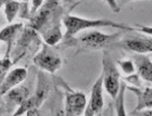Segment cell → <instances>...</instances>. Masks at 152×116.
I'll use <instances>...</instances> for the list:
<instances>
[{"instance_id": "cell-1", "label": "cell", "mask_w": 152, "mask_h": 116, "mask_svg": "<svg viewBox=\"0 0 152 116\" xmlns=\"http://www.w3.org/2000/svg\"><path fill=\"white\" fill-rule=\"evenodd\" d=\"M63 25L65 26V34L63 36V45L66 47V45L70 42L73 38H75V35H77L79 31H85L89 29H94L97 27H104V26H111L115 28L122 29V31H138L139 26H129L122 23H116L111 20H90L80 18V16L72 15V14H65L62 18Z\"/></svg>"}, {"instance_id": "cell-2", "label": "cell", "mask_w": 152, "mask_h": 116, "mask_svg": "<svg viewBox=\"0 0 152 116\" xmlns=\"http://www.w3.org/2000/svg\"><path fill=\"white\" fill-rule=\"evenodd\" d=\"M123 35L121 33H113V34H104L96 29L85 31L80 36L73 38L66 45V47L76 46L78 48L77 51L82 50H99V49H107L113 45H116L120 41Z\"/></svg>"}, {"instance_id": "cell-3", "label": "cell", "mask_w": 152, "mask_h": 116, "mask_svg": "<svg viewBox=\"0 0 152 116\" xmlns=\"http://www.w3.org/2000/svg\"><path fill=\"white\" fill-rule=\"evenodd\" d=\"M51 88H52V82L48 77L47 74L41 72V71L38 72L37 85H36L34 93L27 100L24 101L20 107H18V109L12 114V116H22L29 111H37L48 98Z\"/></svg>"}, {"instance_id": "cell-4", "label": "cell", "mask_w": 152, "mask_h": 116, "mask_svg": "<svg viewBox=\"0 0 152 116\" xmlns=\"http://www.w3.org/2000/svg\"><path fill=\"white\" fill-rule=\"evenodd\" d=\"M102 85L103 89L109 93L112 99H115L120 91L121 75L116 64L114 63L111 54L108 50H104L102 57Z\"/></svg>"}, {"instance_id": "cell-5", "label": "cell", "mask_w": 152, "mask_h": 116, "mask_svg": "<svg viewBox=\"0 0 152 116\" xmlns=\"http://www.w3.org/2000/svg\"><path fill=\"white\" fill-rule=\"evenodd\" d=\"M33 62L41 72L54 74L62 66V59L56 51L46 44L42 45L41 50L36 54Z\"/></svg>"}, {"instance_id": "cell-6", "label": "cell", "mask_w": 152, "mask_h": 116, "mask_svg": "<svg viewBox=\"0 0 152 116\" xmlns=\"http://www.w3.org/2000/svg\"><path fill=\"white\" fill-rule=\"evenodd\" d=\"M65 89V113L64 116H82L87 107V99L84 92L75 91L63 82Z\"/></svg>"}, {"instance_id": "cell-7", "label": "cell", "mask_w": 152, "mask_h": 116, "mask_svg": "<svg viewBox=\"0 0 152 116\" xmlns=\"http://www.w3.org/2000/svg\"><path fill=\"white\" fill-rule=\"evenodd\" d=\"M115 46L123 50L136 52V54H147L150 53L152 50V38L151 36L122 37Z\"/></svg>"}, {"instance_id": "cell-8", "label": "cell", "mask_w": 152, "mask_h": 116, "mask_svg": "<svg viewBox=\"0 0 152 116\" xmlns=\"http://www.w3.org/2000/svg\"><path fill=\"white\" fill-rule=\"evenodd\" d=\"M26 78L27 69L25 67H14L9 69L0 85V96H6L7 92H9L16 86H20V84H22Z\"/></svg>"}, {"instance_id": "cell-9", "label": "cell", "mask_w": 152, "mask_h": 116, "mask_svg": "<svg viewBox=\"0 0 152 116\" xmlns=\"http://www.w3.org/2000/svg\"><path fill=\"white\" fill-rule=\"evenodd\" d=\"M126 89L134 92L137 96V105L134 111L151 110L152 107V88L147 87H132L126 86Z\"/></svg>"}, {"instance_id": "cell-10", "label": "cell", "mask_w": 152, "mask_h": 116, "mask_svg": "<svg viewBox=\"0 0 152 116\" xmlns=\"http://www.w3.org/2000/svg\"><path fill=\"white\" fill-rule=\"evenodd\" d=\"M133 63L137 69V75L141 80L148 82H152V63L149 55L146 54H135L133 58Z\"/></svg>"}, {"instance_id": "cell-11", "label": "cell", "mask_w": 152, "mask_h": 116, "mask_svg": "<svg viewBox=\"0 0 152 116\" xmlns=\"http://www.w3.org/2000/svg\"><path fill=\"white\" fill-rule=\"evenodd\" d=\"M103 85H102V75L98 77V79L96 80V82L92 86L91 89V96H90V100L89 103V107L91 109L94 114H99L101 113L102 109H103Z\"/></svg>"}, {"instance_id": "cell-12", "label": "cell", "mask_w": 152, "mask_h": 116, "mask_svg": "<svg viewBox=\"0 0 152 116\" xmlns=\"http://www.w3.org/2000/svg\"><path fill=\"white\" fill-rule=\"evenodd\" d=\"M31 96H32L31 88L28 86L22 85V86H16L15 88L11 89L9 92H7L6 99H7V102L9 104H12V105L15 104V105L20 107Z\"/></svg>"}, {"instance_id": "cell-13", "label": "cell", "mask_w": 152, "mask_h": 116, "mask_svg": "<svg viewBox=\"0 0 152 116\" xmlns=\"http://www.w3.org/2000/svg\"><path fill=\"white\" fill-rule=\"evenodd\" d=\"M23 26L24 25L22 23H12V24H9L8 26H6L4 28L0 31V41H3L8 45L6 54L10 55V52L12 50L13 41H14V39H15V37L18 36L20 31H22Z\"/></svg>"}, {"instance_id": "cell-14", "label": "cell", "mask_w": 152, "mask_h": 116, "mask_svg": "<svg viewBox=\"0 0 152 116\" xmlns=\"http://www.w3.org/2000/svg\"><path fill=\"white\" fill-rule=\"evenodd\" d=\"M41 35L44 37L45 44L47 46H50V47L57 45L59 41L63 39V35L61 31V25L52 26L50 28L46 29L44 33H41Z\"/></svg>"}, {"instance_id": "cell-15", "label": "cell", "mask_w": 152, "mask_h": 116, "mask_svg": "<svg viewBox=\"0 0 152 116\" xmlns=\"http://www.w3.org/2000/svg\"><path fill=\"white\" fill-rule=\"evenodd\" d=\"M125 90H126L125 82H121L120 91H118L116 98L114 99V101H115L114 107H115L116 116H127L126 110H125Z\"/></svg>"}, {"instance_id": "cell-16", "label": "cell", "mask_w": 152, "mask_h": 116, "mask_svg": "<svg viewBox=\"0 0 152 116\" xmlns=\"http://www.w3.org/2000/svg\"><path fill=\"white\" fill-rule=\"evenodd\" d=\"M20 4H21V2H19V1H4V4L2 7L3 12H4L7 21L10 24H12L14 19L19 14Z\"/></svg>"}, {"instance_id": "cell-17", "label": "cell", "mask_w": 152, "mask_h": 116, "mask_svg": "<svg viewBox=\"0 0 152 116\" xmlns=\"http://www.w3.org/2000/svg\"><path fill=\"white\" fill-rule=\"evenodd\" d=\"M13 64H14V62L11 60L9 54H6L3 59L0 60V85H1V82H2L6 74L9 72L10 67H11Z\"/></svg>"}, {"instance_id": "cell-18", "label": "cell", "mask_w": 152, "mask_h": 116, "mask_svg": "<svg viewBox=\"0 0 152 116\" xmlns=\"http://www.w3.org/2000/svg\"><path fill=\"white\" fill-rule=\"evenodd\" d=\"M117 65L120 66V69L123 71L126 75H132V74H135V65L132 60L127 59V60H120L117 61Z\"/></svg>"}, {"instance_id": "cell-19", "label": "cell", "mask_w": 152, "mask_h": 116, "mask_svg": "<svg viewBox=\"0 0 152 116\" xmlns=\"http://www.w3.org/2000/svg\"><path fill=\"white\" fill-rule=\"evenodd\" d=\"M124 82H128L132 87H142V80L137 74H132V75H127L126 77L122 78Z\"/></svg>"}, {"instance_id": "cell-20", "label": "cell", "mask_w": 152, "mask_h": 116, "mask_svg": "<svg viewBox=\"0 0 152 116\" xmlns=\"http://www.w3.org/2000/svg\"><path fill=\"white\" fill-rule=\"evenodd\" d=\"M18 16L21 18V19H29V18H31V13H29V2H21Z\"/></svg>"}, {"instance_id": "cell-21", "label": "cell", "mask_w": 152, "mask_h": 116, "mask_svg": "<svg viewBox=\"0 0 152 116\" xmlns=\"http://www.w3.org/2000/svg\"><path fill=\"white\" fill-rule=\"evenodd\" d=\"M151 110H142V111H132L127 116H151Z\"/></svg>"}, {"instance_id": "cell-22", "label": "cell", "mask_w": 152, "mask_h": 116, "mask_svg": "<svg viewBox=\"0 0 152 116\" xmlns=\"http://www.w3.org/2000/svg\"><path fill=\"white\" fill-rule=\"evenodd\" d=\"M108 6L112 7V10H113V12H120L121 11V6H123L125 4L126 2H116V1H108V2H105Z\"/></svg>"}, {"instance_id": "cell-23", "label": "cell", "mask_w": 152, "mask_h": 116, "mask_svg": "<svg viewBox=\"0 0 152 116\" xmlns=\"http://www.w3.org/2000/svg\"><path fill=\"white\" fill-rule=\"evenodd\" d=\"M84 116H95V114H94V112L91 111V109L89 107L88 104H87L86 110H85V112H84Z\"/></svg>"}, {"instance_id": "cell-24", "label": "cell", "mask_w": 152, "mask_h": 116, "mask_svg": "<svg viewBox=\"0 0 152 116\" xmlns=\"http://www.w3.org/2000/svg\"><path fill=\"white\" fill-rule=\"evenodd\" d=\"M36 112H37V111H29V112H27V113L25 114V116H34L36 114Z\"/></svg>"}, {"instance_id": "cell-25", "label": "cell", "mask_w": 152, "mask_h": 116, "mask_svg": "<svg viewBox=\"0 0 152 116\" xmlns=\"http://www.w3.org/2000/svg\"><path fill=\"white\" fill-rule=\"evenodd\" d=\"M3 4H4V1H0V9L3 7Z\"/></svg>"}, {"instance_id": "cell-26", "label": "cell", "mask_w": 152, "mask_h": 116, "mask_svg": "<svg viewBox=\"0 0 152 116\" xmlns=\"http://www.w3.org/2000/svg\"><path fill=\"white\" fill-rule=\"evenodd\" d=\"M2 111H3V107H0V116L2 114Z\"/></svg>"}, {"instance_id": "cell-27", "label": "cell", "mask_w": 152, "mask_h": 116, "mask_svg": "<svg viewBox=\"0 0 152 116\" xmlns=\"http://www.w3.org/2000/svg\"><path fill=\"white\" fill-rule=\"evenodd\" d=\"M36 115H37V116H40V115H39V114L37 113V112H36Z\"/></svg>"}]
</instances>
